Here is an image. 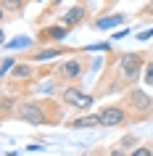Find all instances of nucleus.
<instances>
[{
  "instance_id": "nucleus-1",
  "label": "nucleus",
  "mask_w": 153,
  "mask_h": 156,
  "mask_svg": "<svg viewBox=\"0 0 153 156\" xmlns=\"http://www.w3.org/2000/svg\"><path fill=\"white\" fill-rule=\"evenodd\" d=\"M145 58L140 56V53H127V56H121V74H124V80H129V82H135L137 74H140V69H143Z\"/></svg>"
},
{
  "instance_id": "nucleus-2",
  "label": "nucleus",
  "mask_w": 153,
  "mask_h": 156,
  "mask_svg": "<svg viewBox=\"0 0 153 156\" xmlns=\"http://www.w3.org/2000/svg\"><path fill=\"white\" fill-rule=\"evenodd\" d=\"M98 116H100V124H103V127H119V124H127V111L119 108V106H106Z\"/></svg>"
},
{
  "instance_id": "nucleus-3",
  "label": "nucleus",
  "mask_w": 153,
  "mask_h": 156,
  "mask_svg": "<svg viewBox=\"0 0 153 156\" xmlns=\"http://www.w3.org/2000/svg\"><path fill=\"white\" fill-rule=\"evenodd\" d=\"M16 116H19V119H24V122H29V124H45V122H48L40 103H24V106L16 111Z\"/></svg>"
},
{
  "instance_id": "nucleus-4",
  "label": "nucleus",
  "mask_w": 153,
  "mask_h": 156,
  "mask_svg": "<svg viewBox=\"0 0 153 156\" xmlns=\"http://www.w3.org/2000/svg\"><path fill=\"white\" fill-rule=\"evenodd\" d=\"M127 101H129V106L137 108L140 114H145V111H151V108H153V98H148L143 90H132L127 95Z\"/></svg>"
},
{
  "instance_id": "nucleus-5",
  "label": "nucleus",
  "mask_w": 153,
  "mask_h": 156,
  "mask_svg": "<svg viewBox=\"0 0 153 156\" xmlns=\"http://www.w3.org/2000/svg\"><path fill=\"white\" fill-rule=\"evenodd\" d=\"M82 74V61H66L61 64V77L64 80H77Z\"/></svg>"
},
{
  "instance_id": "nucleus-6",
  "label": "nucleus",
  "mask_w": 153,
  "mask_h": 156,
  "mask_svg": "<svg viewBox=\"0 0 153 156\" xmlns=\"http://www.w3.org/2000/svg\"><path fill=\"white\" fill-rule=\"evenodd\" d=\"M82 95H85V93H82L79 87H69V90H64V103H69V106H77Z\"/></svg>"
},
{
  "instance_id": "nucleus-7",
  "label": "nucleus",
  "mask_w": 153,
  "mask_h": 156,
  "mask_svg": "<svg viewBox=\"0 0 153 156\" xmlns=\"http://www.w3.org/2000/svg\"><path fill=\"white\" fill-rule=\"evenodd\" d=\"M42 37H45V40H64V37H66V27H50V29H42Z\"/></svg>"
},
{
  "instance_id": "nucleus-8",
  "label": "nucleus",
  "mask_w": 153,
  "mask_h": 156,
  "mask_svg": "<svg viewBox=\"0 0 153 156\" xmlns=\"http://www.w3.org/2000/svg\"><path fill=\"white\" fill-rule=\"evenodd\" d=\"M82 16H85V8H82V5H77V8H71V11L64 16V21H66V27H74Z\"/></svg>"
},
{
  "instance_id": "nucleus-9",
  "label": "nucleus",
  "mask_w": 153,
  "mask_h": 156,
  "mask_svg": "<svg viewBox=\"0 0 153 156\" xmlns=\"http://www.w3.org/2000/svg\"><path fill=\"white\" fill-rule=\"evenodd\" d=\"M100 124V116H79L71 127H98Z\"/></svg>"
},
{
  "instance_id": "nucleus-10",
  "label": "nucleus",
  "mask_w": 153,
  "mask_h": 156,
  "mask_svg": "<svg viewBox=\"0 0 153 156\" xmlns=\"http://www.w3.org/2000/svg\"><path fill=\"white\" fill-rule=\"evenodd\" d=\"M24 0H3V11H21Z\"/></svg>"
},
{
  "instance_id": "nucleus-11",
  "label": "nucleus",
  "mask_w": 153,
  "mask_h": 156,
  "mask_svg": "<svg viewBox=\"0 0 153 156\" xmlns=\"http://www.w3.org/2000/svg\"><path fill=\"white\" fill-rule=\"evenodd\" d=\"M53 56H61V50L58 48H50V50H40V53H37V61H42V58H53Z\"/></svg>"
},
{
  "instance_id": "nucleus-12",
  "label": "nucleus",
  "mask_w": 153,
  "mask_h": 156,
  "mask_svg": "<svg viewBox=\"0 0 153 156\" xmlns=\"http://www.w3.org/2000/svg\"><path fill=\"white\" fill-rule=\"evenodd\" d=\"M29 74H32L29 66H16V69H13V77H16V80H24V77H29Z\"/></svg>"
},
{
  "instance_id": "nucleus-13",
  "label": "nucleus",
  "mask_w": 153,
  "mask_h": 156,
  "mask_svg": "<svg viewBox=\"0 0 153 156\" xmlns=\"http://www.w3.org/2000/svg\"><path fill=\"white\" fill-rule=\"evenodd\" d=\"M124 21V16H111V19H106V21H98V27L103 29V27H113V24H121Z\"/></svg>"
},
{
  "instance_id": "nucleus-14",
  "label": "nucleus",
  "mask_w": 153,
  "mask_h": 156,
  "mask_svg": "<svg viewBox=\"0 0 153 156\" xmlns=\"http://www.w3.org/2000/svg\"><path fill=\"white\" fill-rule=\"evenodd\" d=\"M145 85H153V61L145 66Z\"/></svg>"
},
{
  "instance_id": "nucleus-15",
  "label": "nucleus",
  "mask_w": 153,
  "mask_h": 156,
  "mask_svg": "<svg viewBox=\"0 0 153 156\" xmlns=\"http://www.w3.org/2000/svg\"><path fill=\"white\" fill-rule=\"evenodd\" d=\"M90 106H92V98H90V95H82L79 103H77V108H90Z\"/></svg>"
},
{
  "instance_id": "nucleus-16",
  "label": "nucleus",
  "mask_w": 153,
  "mask_h": 156,
  "mask_svg": "<svg viewBox=\"0 0 153 156\" xmlns=\"http://www.w3.org/2000/svg\"><path fill=\"white\" fill-rule=\"evenodd\" d=\"M11 69H13V58H3V69H0V74H8Z\"/></svg>"
},
{
  "instance_id": "nucleus-17",
  "label": "nucleus",
  "mask_w": 153,
  "mask_h": 156,
  "mask_svg": "<svg viewBox=\"0 0 153 156\" xmlns=\"http://www.w3.org/2000/svg\"><path fill=\"white\" fill-rule=\"evenodd\" d=\"M135 156H151V148H137Z\"/></svg>"
},
{
  "instance_id": "nucleus-18",
  "label": "nucleus",
  "mask_w": 153,
  "mask_h": 156,
  "mask_svg": "<svg viewBox=\"0 0 153 156\" xmlns=\"http://www.w3.org/2000/svg\"><path fill=\"white\" fill-rule=\"evenodd\" d=\"M37 3H42V0H37Z\"/></svg>"
}]
</instances>
